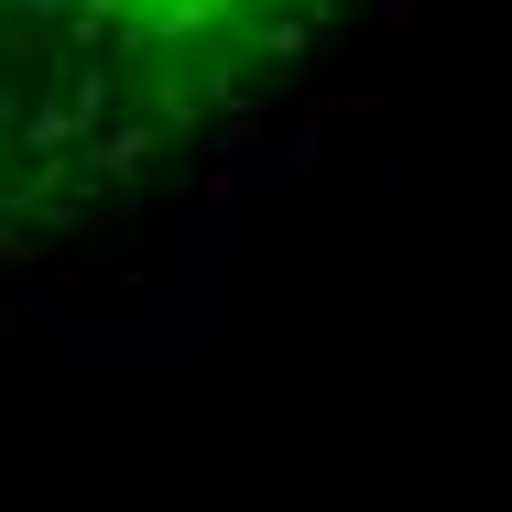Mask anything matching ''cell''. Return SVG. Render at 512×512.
<instances>
[{"instance_id":"obj_1","label":"cell","mask_w":512,"mask_h":512,"mask_svg":"<svg viewBox=\"0 0 512 512\" xmlns=\"http://www.w3.org/2000/svg\"><path fill=\"white\" fill-rule=\"evenodd\" d=\"M349 0H0V251L284 77Z\"/></svg>"}]
</instances>
